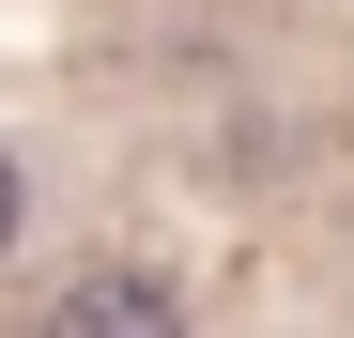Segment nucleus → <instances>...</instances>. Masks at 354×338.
<instances>
[{
	"label": "nucleus",
	"instance_id": "obj_1",
	"mask_svg": "<svg viewBox=\"0 0 354 338\" xmlns=\"http://www.w3.org/2000/svg\"><path fill=\"white\" fill-rule=\"evenodd\" d=\"M46 338H185V308H169L154 277H124V261H108V277H77V292L46 308Z\"/></svg>",
	"mask_w": 354,
	"mask_h": 338
},
{
	"label": "nucleus",
	"instance_id": "obj_2",
	"mask_svg": "<svg viewBox=\"0 0 354 338\" xmlns=\"http://www.w3.org/2000/svg\"><path fill=\"white\" fill-rule=\"evenodd\" d=\"M0 246H16V154H0Z\"/></svg>",
	"mask_w": 354,
	"mask_h": 338
}]
</instances>
